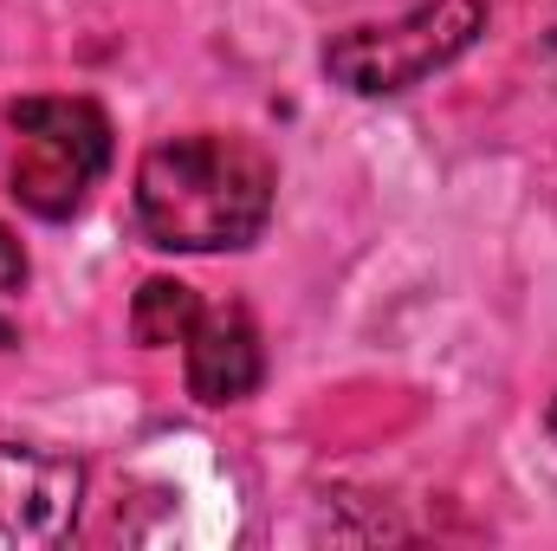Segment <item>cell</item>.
I'll list each match as a JSON object with an SVG mask.
<instances>
[{
	"label": "cell",
	"instance_id": "5",
	"mask_svg": "<svg viewBox=\"0 0 557 551\" xmlns=\"http://www.w3.org/2000/svg\"><path fill=\"white\" fill-rule=\"evenodd\" d=\"M267 377V351H260V325L247 305H201L195 331H188V396L221 409L253 396Z\"/></svg>",
	"mask_w": 557,
	"mask_h": 551
},
{
	"label": "cell",
	"instance_id": "8",
	"mask_svg": "<svg viewBox=\"0 0 557 551\" xmlns=\"http://www.w3.org/2000/svg\"><path fill=\"white\" fill-rule=\"evenodd\" d=\"M7 344H13V331H7V325H0V351H7Z\"/></svg>",
	"mask_w": 557,
	"mask_h": 551
},
{
	"label": "cell",
	"instance_id": "4",
	"mask_svg": "<svg viewBox=\"0 0 557 551\" xmlns=\"http://www.w3.org/2000/svg\"><path fill=\"white\" fill-rule=\"evenodd\" d=\"M85 506V467L72 454L0 441V551L65 546Z\"/></svg>",
	"mask_w": 557,
	"mask_h": 551
},
{
	"label": "cell",
	"instance_id": "10",
	"mask_svg": "<svg viewBox=\"0 0 557 551\" xmlns=\"http://www.w3.org/2000/svg\"><path fill=\"white\" fill-rule=\"evenodd\" d=\"M552 428H557V409H552Z\"/></svg>",
	"mask_w": 557,
	"mask_h": 551
},
{
	"label": "cell",
	"instance_id": "2",
	"mask_svg": "<svg viewBox=\"0 0 557 551\" xmlns=\"http://www.w3.org/2000/svg\"><path fill=\"white\" fill-rule=\"evenodd\" d=\"M111 169V118L91 98H20L7 105V195L39 215L65 221L91 201Z\"/></svg>",
	"mask_w": 557,
	"mask_h": 551
},
{
	"label": "cell",
	"instance_id": "7",
	"mask_svg": "<svg viewBox=\"0 0 557 551\" xmlns=\"http://www.w3.org/2000/svg\"><path fill=\"white\" fill-rule=\"evenodd\" d=\"M26 285V247L13 241V228H0V292H20Z\"/></svg>",
	"mask_w": 557,
	"mask_h": 551
},
{
	"label": "cell",
	"instance_id": "9",
	"mask_svg": "<svg viewBox=\"0 0 557 551\" xmlns=\"http://www.w3.org/2000/svg\"><path fill=\"white\" fill-rule=\"evenodd\" d=\"M552 72H557V33H552Z\"/></svg>",
	"mask_w": 557,
	"mask_h": 551
},
{
	"label": "cell",
	"instance_id": "1",
	"mask_svg": "<svg viewBox=\"0 0 557 551\" xmlns=\"http://www.w3.org/2000/svg\"><path fill=\"white\" fill-rule=\"evenodd\" d=\"M273 156L234 131H188L143 149L137 228L162 254H240L273 221Z\"/></svg>",
	"mask_w": 557,
	"mask_h": 551
},
{
	"label": "cell",
	"instance_id": "6",
	"mask_svg": "<svg viewBox=\"0 0 557 551\" xmlns=\"http://www.w3.org/2000/svg\"><path fill=\"white\" fill-rule=\"evenodd\" d=\"M195 318H201V298H195V285H182V279H143V292L131 298V331H137L143 351L188 344Z\"/></svg>",
	"mask_w": 557,
	"mask_h": 551
},
{
	"label": "cell",
	"instance_id": "3",
	"mask_svg": "<svg viewBox=\"0 0 557 551\" xmlns=\"http://www.w3.org/2000/svg\"><path fill=\"white\" fill-rule=\"evenodd\" d=\"M480 33H486V0H428L389 26L337 33L324 46V72L350 98H396V91H416L421 78H434L441 65H454Z\"/></svg>",
	"mask_w": 557,
	"mask_h": 551
}]
</instances>
